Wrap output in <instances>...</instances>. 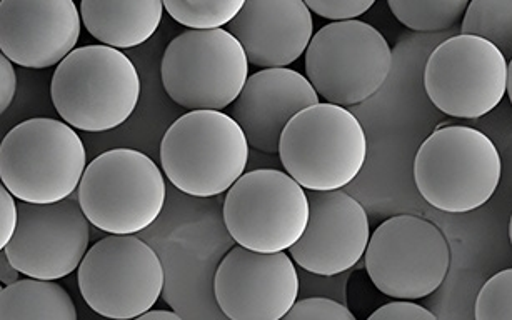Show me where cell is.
I'll return each instance as SVG.
<instances>
[{"label": "cell", "mask_w": 512, "mask_h": 320, "mask_svg": "<svg viewBox=\"0 0 512 320\" xmlns=\"http://www.w3.org/2000/svg\"><path fill=\"white\" fill-rule=\"evenodd\" d=\"M164 170L134 149H112L87 165L77 199L94 227L131 235L149 229L166 204Z\"/></svg>", "instance_id": "6"}, {"label": "cell", "mask_w": 512, "mask_h": 320, "mask_svg": "<svg viewBox=\"0 0 512 320\" xmlns=\"http://www.w3.org/2000/svg\"><path fill=\"white\" fill-rule=\"evenodd\" d=\"M287 320H356L346 304L329 297H302L287 312Z\"/></svg>", "instance_id": "25"}, {"label": "cell", "mask_w": 512, "mask_h": 320, "mask_svg": "<svg viewBox=\"0 0 512 320\" xmlns=\"http://www.w3.org/2000/svg\"><path fill=\"white\" fill-rule=\"evenodd\" d=\"M311 214L301 239L289 249L297 267L314 274L351 270L366 254L371 227L366 209L344 190H307Z\"/></svg>", "instance_id": "15"}, {"label": "cell", "mask_w": 512, "mask_h": 320, "mask_svg": "<svg viewBox=\"0 0 512 320\" xmlns=\"http://www.w3.org/2000/svg\"><path fill=\"white\" fill-rule=\"evenodd\" d=\"M279 157L287 174L304 189H342L366 164V132L346 107L319 102L287 124Z\"/></svg>", "instance_id": "5"}, {"label": "cell", "mask_w": 512, "mask_h": 320, "mask_svg": "<svg viewBox=\"0 0 512 320\" xmlns=\"http://www.w3.org/2000/svg\"><path fill=\"white\" fill-rule=\"evenodd\" d=\"M509 240H511V245H512V214H511V220H509Z\"/></svg>", "instance_id": "34"}, {"label": "cell", "mask_w": 512, "mask_h": 320, "mask_svg": "<svg viewBox=\"0 0 512 320\" xmlns=\"http://www.w3.org/2000/svg\"><path fill=\"white\" fill-rule=\"evenodd\" d=\"M139 319L144 320H181V315L172 312V310H147L146 314H142Z\"/></svg>", "instance_id": "32"}, {"label": "cell", "mask_w": 512, "mask_h": 320, "mask_svg": "<svg viewBox=\"0 0 512 320\" xmlns=\"http://www.w3.org/2000/svg\"><path fill=\"white\" fill-rule=\"evenodd\" d=\"M229 32L241 42L249 64L287 67L306 54L314 19L304 0H246Z\"/></svg>", "instance_id": "18"}, {"label": "cell", "mask_w": 512, "mask_h": 320, "mask_svg": "<svg viewBox=\"0 0 512 320\" xmlns=\"http://www.w3.org/2000/svg\"><path fill=\"white\" fill-rule=\"evenodd\" d=\"M312 14H317L322 19L351 20L366 14L376 0H304Z\"/></svg>", "instance_id": "27"}, {"label": "cell", "mask_w": 512, "mask_h": 320, "mask_svg": "<svg viewBox=\"0 0 512 320\" xmlns=\"http://www.w3.org/2000/svg\"><path fill=\"white\" fill-rule=\"evenodd\" d=\"M249 149V140L232 115L191 110L162 137V170L184 194L216 197L246 174Z\"/></svg>", "instance_id": "3"}, {"label": "cell", "mask_w": 512, "mask_h": 320, "mask_svg": "<svg viewBox=\"0 0 512 320\" xmlns=\"http://www.w3.org/2000/svg\"><path fill=\"white\" fill-rule=\"evenodd\" d=\"M52 104L74 129L99 134L126 124L139 99L141 77L121 49L84 45L57 65Z\"/></svg>", "instance_id": "1"}, {"label": "cell", "mask_w": 512, "mask_h": 320, "mask_svg": "<svg viewBox=\"0 0 512 320\" xmlns=\"http://www.w3.org/2000/svg\"><path fill=\"white\" fill-rule=\"evenodd\" d=\"M299 269L286 252L237 244L214 277L217 305L232 320H281L299 299Z\"/></svg>", "instance_id": "14"}, {"label": "cell", "mask_w": 512, "mask_h": 320, "mask_svg": "<svg viewBox=\"0 0 512 320\" xmlns=\"http://www.w3.org/2000/svg\"><path fill=\"white\" fill-rule=\"evenodd\" d=\"M81 137L66 120H24L0 145V180L17 200L54 204L74 195L87 169Z\"/></svg>", "instance_id": "4"}, {"label": "cell", "mask_w": 512, "mask_h": 320, "mask_svg": "<svg viewBox=\"0 0 512 320\" xmlns=\"http://www.w3.org/2000/svg\"><path fill=\"white\" fill-rule=\"evenodd\" d=\"M311 214L309 197L294 177L276 169L246 172L224 200L232 239L257 252H286L301 239Z\"/></svg>", "instance_id": "10"}, {"label": "cell", "mask_w": 512, "mask_h": 320, "mask_svg": "<svg viewBox=\"0 0 512 320\" xmlns=\"http://www.w3.org/2000/svg\"><path fill=\"white\" fill-rule=\"evenodd\" d=\"M0 80H2V104L0 110L6 112L11 107L12 100L17 94V74L14 69V62L2 54L0 57Z\"/></svg>", "instance_id": "30"}, {"label": "cell", "mask_w": 512, "mask_h": 320, "mask_svg": "<svg viewBox=\"0 0 512 320\" xmlns=\"http://www.w3.org/2000/svg\"><path fill=\"white\" fill-rule=\"evenodd\" d=\"M162 85L187 110H222L234 104L247 79L249 59L226 29H189L162 55Z\"/></svg>", "instance_id": "7"}, {"label": "cell", "mask_w": 512, "mask_h": 320, "mask_svg": "<svg viewBox=\"0 0 512 320\" xmlns=\"http://www.w3.org/2000/svg\"><path fill=\"white\" fill-rule=\"evenodd\" d=\"M471 0H387L392 14L407 29L442 32L459 24Z\"/></svg>", "instance_id": "22"}, {"label": "cell", "mask_w": 512, "mask_h": 320, "mask_svg": "<svg viewBox=\"0 0 512 320\" xmlns=\"http://www.w3.org/2000/svg\"><path fill=\"white\" fill-rule=\"evenodd\" d=\"M371 320H436V315L412 300L396 299L371 314Z\"/></svg>", "instance_id": "28"}, {"label": "cell", "mask_w": 512, "mask_h": 320, "mask_svg": "<svg viewBox=\"0 0 512 320\" xmlns=\"http://www.w3.org/2000/svg\"><path fill=\"white\" fill-rule=\"evenodd\" d=\"M82 299L107 319H139L157 304L164 267L136 234H109L87 250L77 269Z\"/></svg>", "instance_id": "9"}, {"label": "cell", "mask_w": 512, "mask_h": 320, "mask_svg": "<svg viewBox=\"0 0 512 320\" xmlns=\"http://www.w3.org/2000/svg\"><path fill=\"white\" fill-rule=\"evenodd\" d=\"M306 77L324 102L361 104L381 89L392 69L384 35L362 20L324 25L307 47Z\"/></svg>", "instance_id": "8"}, {"label": "cell", "mask_w": 512, "mask_h": 320, "mask_svg": "<svg viewBox=\"0 0 512 320\" xmlns=\"http://www.w3.org/2000/svg\"><path fill=\"white\" fill-rule=\"evenodd\" d=\"M0 205H2V235H0V247L4 249L12 237L16 234L19 224V204L16 195L7 189L6 185L0 187Z\"/></svg>", "instance_id": "29"}, {"label": "cell", "mask_w": 512, "mask_h": 320, "mask_svg": "<svg viewBox=\"0 0 512 320\" xmlns=\"http://www.w3.org/2000/svg\"><path fill=\"white\" fill-rule=\"evenodd\" d=\"M19 274H21V272L14 267V264H12L9 257H7L6 252L2 250V252H0V279H2V284H14V282L19 280Z\"/></svg>", "instance_id": "31"}, {"label": "cell", "mask_w": 512, "mask_h": 320, "mask_svg": "<svg viewBox=\"0 0 512 320\" xmlns=\"http://www.w3.org/2000/svg\"><path fill=\"white\" fill-rule=\"evenodd\" d=\"M507 95H509V100H511L512 104V59L507 64Z\"/></svg>", "instance_id": "33"}, {"label": "cell", "mask_w": 512, "mask_h": 320, "mask_svg": "<svg viewBox=\"0 0 512 320\" xmlns=\"http://www.w3.org/2000/svg\"><path fill=\"white\" fill-rule=\"evenodd\" d=\"M351 270L336 275L314 274L299 267V299L302 297H329L347 305V280Z\"/></svg>", "instance_id": "26"}, {"label": "cell", "mask_w": 512, "mask_h": 320, "mask_svg": "<svg viewBox=\"0 0 512 320\" xmlns=\"http://www.w3.org/2000/svg\"><path fill=\"white\" fill-rule=\"evenodd\" d=\"M319 102L321 97L307 77L287 67H272L249 75L232 104V117L241 125L252 149L279 154L287 124Z\"/></svg>", "instance_id": "17"}, {"label": "cell", "mask_w": 512, "mask_h": 320, "mask_svg": "<svg viewBox=\"0 0 512 320\" xmlns=\"http://www.w3.org/2000/svg\"><path fill=\"white\" fill-rule=\"evenodd\" d=\"M451 249L446 235L419 215H396L371 235L366 269L372 284L392 299L417 300L446 280Z\"/></svg>", "instance_id": "11"}, {"label": "cell", "mask_w": 512, "mask_h": 320, "mask_svg": "<svg viewBox=\"0 0 512 320\" xmlns=\"http://www.w3.org/2000/svg\"><path fill=\"white\" fill-rule=\"evenodd\" d=\"M89 219L71 195L54 204L19 200V224L7 257L22 275L59 280L76 272L89 250Z\"/></svg>", "instance_id": "13"}, {"label": "cell", "mask_w": 512, "mask_h": 320, "mask_svg": "<svg viewBox=\"0 0 512 320\" xmlns=\"http://www.w3.org/2000/svg\"><path fill=\"white\" fill-rule=\"evenodd\" d=\"M164 9V0H81L87 32L116 49H134L152 39Z\"/></svg>", "instance_id": "19"}, {"label": "cell", "mask_w": 512, "mask_h": 320, "mask_svg": "<svg viewBox=\"0 0 512 320\" xmlns=\"http://www.w3.org/2000/svg\"><path fill=\"white\" fill-rule=\"evenodd\" d=\"M501 172L494 142L466 125L437 127L414 160L419 194L447 214H467L486 204L499 187Z\"/></svg>", "instance_id": "2"}, {"label": "cell", "mask_w": 512, "mask_h": 320, "mask_svg": "<svg viewBox=\"0 0 512 320\" xmlns=\"http://www.w3.org/2000/svg\"><path fill=\"white\" fill-rule=\"evenodd\" d=\"M461 34L489 40L512 59V0H471L462 17Z\"/></svg>", "instance_id": "21"}, {"label": "cell", "mask_w": 512, "mask_h": 320, "mask_svg": "<svg viewBox=\"0 0 512 320\" xmlns=\"http://www.w3.org/2000/svg\"><path fill=\"white\" fill-rule=\"evenodd\" d=\"M246 0H164L167 14L189 29H221L231 24Z\"/></svg>", "instance_id": "23"}, {"label": "cell", "mask_w": 512, "mask_h": 320, "mask_svg": "<svg viewBox=\"0 0 512 320\" xmlns=\"http://www.w3.org/2000/svg\"><path fill=\"white\" fill-rule=\"evenodd\" d=\"M82 15L74 0H2L0 50L26 69L61 64L81 37Z\"/></svg>", "instance_id": "16"}, {"label": "cell", "mask_w": 512, "mask_h": 320, "mask_svg": "<svg viewBox=\"0 0 512 320\" xmlns=\"http://www.w3.org/2000/svg\"><path fill=\"white\" fill-rule=\"evenodd\" d=\"M427 97L457 119H479L507 94V59L477 35L459 34L432 50L424 69Z\"/></svg>", "instance_id": "12"}, {"label": "cell", "mask_w": 512, "mask_h": 320, "mask_svg": "<svg viewBox=\"0 0 512 320\" xmlns=\"http://www.w3.org/2000/svg\"><path fill=\"white\" fill-rule=\"evenodd\" d=\"M0 319L77 320V309L56 280L26 277L0 290Z\"/></svg>", "instance_id": "20"}, {"label": "cell", "mask_w": 512, "mask_h": 320, "mask_svg": "<svg viewBox=\"0 0 512 320\" xmlns=\"http://www.w3.org/2000/svg\"><path fill=\"white\" fill-rule=\"evenodd\" d=\"M477 320H512V269L492 275L476 300Z\"/></svg>", "instance_id": "24"}]
</instances>
